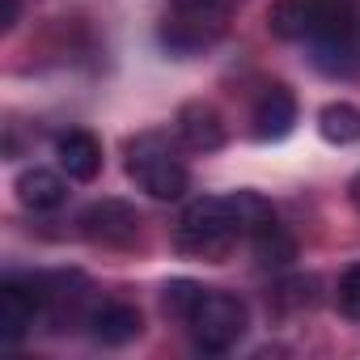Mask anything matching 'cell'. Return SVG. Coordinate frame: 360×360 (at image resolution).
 Listing matches in <instances>:
<instances>
[{
    "mask_svg": "<svg viewBox=\"0 0 360 360\" xmlns=\"http://www.w3.org/2000/svg\"><path fill=\"white\" fill-rule=\"evenodd\" d=\"M276 212L263 195L255 191H233V195H200L183 208L178 221V246L187 255H204L221 263L238 242H250L263 225H271Z\"/></svg>",
    "mask_w": 360,
    "mask_h": 360,
    "instance_id": "obj_1",
    "label": "cell"
},
{
    "mask_svg": "<svg viewBox=\"0 0 360 360\" xmlns=\"http://www.w3.org/2000/svg\"><path fill=\"white\" fill-rule=\"evenodd\" d=\"M127 178L153 200H183L191 187V165L165 131H140L127 140Z\"/></svg>",
    "mask_w": 360,
    "mask_h": 360,
    "instance_id": "obj_2",
    "label": "cell"
},
{
    "mask_svg": "<svg viewBox=\"0 0 360 360\" xmlns=\"http://www.w3.org/2000/svg\"><path fill=\"white\" fill-rule=\"evenodd\" d=\"M178 322L187 326V335H191V343L200 352L221 356V352H229V347L242 343V335L250 326V309H246L242 297L200 284L195 297H191V305L183 309V318H178Z\"/></svg>",
    "mask_w": 360,
    "mask_h": 360,
    "instance_id": "obj_3",
    "label": "cell"
},
{
    "mask_svg": "<svg viewBox=\"0 0 360 360\" xmlns=\"http://www.w3.org/2000/svg\"><path fill=\"white\" fill-rule=\"evenodd\" d=\"M267 26L284 43H326V39H356V18L347 0H276Z\"/></svg>",
    "mask_w": 360,
    "mask_h": 360,
    "instance_id": "obj_4",
    "label": "cell"
},
{
    "mask_svg": "<svg viewBox=\"0 0 360 360\" xmlns=\"http://www.w3.org/2000/svg\"><path fill=\"white\" fill-rule=\"evenodd\" d=\"M233 0H165L161 43L174 56H195L225 34Z\"/></svg>",
    "mask_w": 360,
    "mask_h": 360,
    "instance_id": "obj_5",
    "label": "cell"
},
{
    "mask_svg": "<svg viewBox=\"0 0 360 360\" xmlns=\"http://www.w3.org/2000/svg\"><path fill=\"white\" fill-rule=\"evenodd\" d=\"M43 322H51V288H47V276L9 280L5 288H0V339H5V343H22Z\"/></svg>",
    "mask_w": 360,
    "mask_h": 360,
    "instance_id": "obj_6",
    "label": "cell"
},
{
    "mask_svg": "<svg viewBox=\"0 0 360 360\" xmlns=\"http://www.w3.org/2000/svg\"><path fill=\"white\" fill-rule=\"evenodd\" d=\"M77 225H81V233L94 246L123 250V246H131L140 238V212L131 204H123V200H98V204H89Z\"/></svg>",
    "mask_w": 360,
    "mask_h": 360,
    "instance_id": "obj_7",
    "label": "cell"
},
{
    "mask_svg": "<svg viewBox=\"0 0 360 360\" xmlns=\"http://www.w3.org/2000/svg\"><path fill=\"white\" fill-rule=\"evenodd\" d=\"M297 123V98L284 89V85H267L250 110V136L271 144V140H284Z\"/></svg>",
    "mask_w": 360,
    "mask_h": 360,
    "instance_id": "obj_8",
    "label": "cell"
},
{
    "mask_svg": "<svg viewBox=\"0 0 360 360\" xmlns=\"http://www.w3.org/2000/svg\"><path fill=\"white\" fill-rule=\"evenodd\" d=\"M85 326H89V335H94L102 347H123V343L140 339L144 318H140V309L127 305V301H102V305H94V309L85 314Z\"/></svg>",
    "mask_w": 360,
    "mask_h": 360,
    "instance_id": "obj_9",
    "label": "cell"
},
{
    "mask_svg": "<svg viewBox=\"0 0 360 360\" xmlns=\"http://www.w3.org/2000/svg\"><path fill=\"white\" fill-rule=\"evenodd\" d=\"M178 140H183L187 148L195 153H212L225 144V119L212 102H187V106H178Z\"/></svg>",
    "mask_w": 360,
    "mask_h": 360,
    "instance_id": "obj_10",
    "label": "cell"
},
{
    "mask_svg": "<svg viewBox=\"0 0 360 360\" xmlns=\"http://www.w3.org/2000/svg\"><path fill=\"white\" fill-rule=\"evenodd\" d=\"M56 157H60V169L72 178V183H94L98 169H102V144L85 127L60 131L56 136Z\"/></svg>",
    "mask_w": 360,
    "mask_h": 360,
    "instance_id": "obj_11",
    "label": "cell"
},
{
    "mask_svg": "<svg viewBox=\"0 0 360 360\" xmlns=\"http://www.w3.org/2000/svg\"><path fill=\"white\" fill-rule=\"evenodd\" d=\"M13 191H18V200H22L30 212H56V208L68 200V183H64V174L43 169V165L22 169V174H18V183H13Z\"/></svg>",
    "mask_w": 360,
    "mask_h": 360,
    "instance_id": "obj_12",
    "label": "cell"
},
{
    "mask_svg": "<svg viewBox=\"0 0 360 360\" xmlns=\"http://www.w3.org/2000/svg\"><path fill=\"white\" fill-rule=\"evenodd\" d=\"M318 131L326 144H356L360 140V106L352 102H326L318 110Z\"/></svg>",
    "mask_w": 360,
    "mask_h": 360,
    "instance_id": "obj_13",
    "label": "cell"
},
{
    "mask_svg": "<svg viewBox=\"0 0 360 360\" xmlns=\"http://www.w3.org/2000/svg\"><path fill=\"white\" fill-rule=\"evenodd\" d=\"M250 250H255V259H259L263 267H284V263H292V259H297V242L284 233V225H280V221L263 225V229L250 238Z\"/></svg>",
    "mask_w": 360,
    "mask_h": 360,
    "instance_id": "obj_14",
    "label": "cell"
},
{
    "mask_svg": "<svg viewBox=\"0 0 360 360\" xmlns=\"http://www.w3.org/2000/svg\"><path fill=\"white\" fill-rule=\"evenodd\" d=\"M339 309H343L347 318H356V322H360V263H356V267H347V271H343V280H339Z\"/></svg>",
    "mask_w": 360,
    "mask_h": 360,
    "instance_id": "obj_15",
    "label": "cell"
},
{
    "mask_svg": "<svg viewBox=\"0 0 360 360\" xmlns=\"http://www.w3.org/2000/svg\"><path fill=\"white\" fill-rule=\"evenodd\" d=\"M18 18H22V0H5V18H0V26L13 30V26H18Z\"/></svg>",
    "mask_w": 360,
    "mask_h": 360,
    "instance_id": "obj_16",
    "label": "cell"
},
{
    "mask_svg": "<svg viewBox=\"0 0 360 360\" xmlns=\"http://www.w3.org/2000/svg\"><path fill=\"white\" fill-rule=\"evenodd\" d=\"M352 204H356V208H360V174H356V178H352Z\"/></svg>",
    "mask_w": 360,
    "mask_h": 360,
    "instance_id": "obj_17",
    "label": "cell"
}]
</instances>
